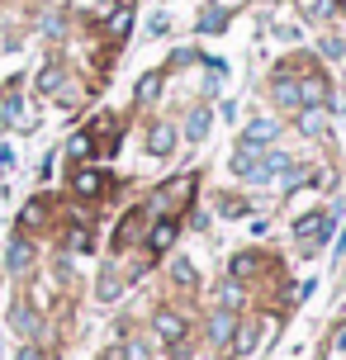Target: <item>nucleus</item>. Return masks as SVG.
<instances>
[{
    "label": "nucleus",
    "mask_w": 346,
    "mask_h": 360,
    "mask_svg": "<svg viewBox=\"0 0 346 360\" xmlns=\"http://www.w3.org/2000/svg\"><path fill=\"white\" fill-rule=\"evenodd\" d=\"M72 190L81 199H100L105 190H110V176H105V171H95V166H81V171L72 176Z\"/></svg>",
    "instance_id": "39448f33"
},
{
    "label": "nucleus",
    "mask_w": 346,
    "mask_h": 360,
    "mask_svg": "<svg viewBox=\"0 0 346 360\" xmlns=\"http://www.w3.org/2000/svg\"><path fill=\"white\" fill-rule=\"evenodd\" d=\"M328 233H332V214H309V218H299V223H294V237H299L304 247L328 242Z\"/></svg>",
    "instance_id": "7ed1b4c3"
},
{
    "label": "nucleus",
    "mask_w": 346,
    "mask_h": 360,
    "mask_svg": "<svg viewBox=\"0 0 346 360\" xmlns=\"http://www.w3.org/2000/svg\"><path fill=\"white\" fill-rule=\"evenodd\" d=\"M195 185H200L195 176H176V180H166V185H162V195H157V204H162V209H181V204H190Z\"/></svg>",
    "instance_id": "423d86ee"
},
{
    "label": "nucleus",
    "mask_w": 346,
    "mask_h": 360,
    "mask_svg": "<svg viewBox=\"0 0 346 360\" xmlns=\"http://www.w3.org/2000/svg\"><path fill=\"white\" fill-rule=\"evenodd\" d=\"M323 57H342V43L337 38H323Z\"/></svg>",
    "instance_id": "2f4dec72"
},
{
    "label": "nucleus",
    "mask_w": 346,
    "mask_h": 360,
    "mask_svg": "<svg viewBox=\"0 0 346 360\" xmlns=\"http://www.w3.org/2000/svg\"><path fill=\"white\" fill-rule=\"evenodd\" d=\"M171 147H176V128L171 124H157L152 133H147V152H152V157H166Z\"/></svg>",
    "instance_id": "f8f14e48"
},
{
    "label": "nucleus",
    "mask_w": 346,
    "mask_h": 360,
    "mask_svg": "<svg viewBox=\"0 0 346 360\" xmlns=\"http://www.w3.org/2000/svg\"><path fill=\"white\" fill-rule=\"evenodd\" d=\"M57 86H62V67H43V72H38V90H43V95H53Z\"/></svg>",
    "instance_id": "aec40b11"
},
{
    "label": "nucleus",
    "mask_w": 346,
    "mask_h": 360,
    "mask_svg": "<svg viewBox=\"0 0 346 360\" xmlns=\"http://www.w3.org/2000/svg\"><path fill=\"white\" fill-rule=\"evenodd\" d=\"M185 133H190V138L200 143L204 133H209V109H195V114H190V124H185Z\"/></svg>",
    "instance_id": "a211bd4d"
},
{
    "label": "nucleus",
    "mask_w": 346,
    "mask_h": 360,
    "mask_svg": "<svg viewBox=\"0 0 346 360\" xmlns=\"http://www.w3.org/2000/svg\"><path fill=\"white\" fill-rule=\"evenodd\" d=\"M219 299H223V308H228V313H233V308L242 304V285H233V280H228V285L219 289Z\"/></svg>",
    "instance_id": "393cba45"
},
{
    "label": "nucleus",
    "mask_w": 346,
    "mask_h": 360,
    "mask_svg": "<svg viewBox=\"0 0 346 360\" xmlns=\"http://www.w3.org/2000/svg\"><path fill=\"white\" fill-rule=\"evenodd\" d=\"M114 294H119V275L105 270V275H100V299H114Z\"/></svg>",
    "instance_id": "bb28decb"
},
{
    "label": "nucleus",
    "mask_w": 346,
    "mask_h": 360,
    "mask_svg": "<svg viewBox=\"0 0 346 360\" xmlns=\"http://www.w3.org/2000/svg\"><path fill=\"white\" fill-rule=\"evenodd\" d=\"M105 15H110V19H105V29H110L114 38L128 34V24H133V5H114V10H105Z\"/></svg>",
    "instance_id": "dca6fc26"
},
{
    "label": "nucleus",
    "mask_w": 346,
    "mask_h": 360,
    "mask_svg": "<svg viewBox=\"0 0 346 360\" xmlns=\"http://www.w3.org/2000/svg\"><path fill=\"white\" fill-rule=\"evenodd\" d=\"M157 81H162L157 72H152V76H143V81H138V100H152V95H157Z\"/></svg>",
    "instance_id": "cd10ccee"
},
{
    "label": "nucleus",
    "mask_w": 346,
    "mask_h": 360,
    "mask_svg": "<svg viewBox=\"0 0 346 360\" xmlns=\"http://www.w3.org/2000/svg\"><path fill=\"white\" fill-rule=\"evenodd\" d=\"M323 100H328V81L318 72L299 76V105H323Z\"/></svg>",
    "instance_id": "1a4fd4ad"
},
{
    "label": "nucleus",
    "mask_w": 346,
    "mask_h": 360,
    "mask_svg": "<svg viewBox=\"0 0 346 360\" xmlns=\"http://www.w3.org/2000/svg\"><path fill=\"white\" fill-rule=\"evenodd\" d=\"M43 218H48V199H29V204L19 209V228L34 233V228H43Z\"/></svg>",
    "instance_id": "4468645a"
},
{
    "label": "nucleus",
    "mask_w": 346,
    "mask_h": 360,
    "mask_svg": "<svg viewBox=\"0 0 346 360\" xmlns=\"http://www.w3.org/2000/svg\"><path fill=\"white\" fill-rule=\"evenodd\" d=\"M271 90H275V105H290V109L299 105V76H294V67H280Z\"/></svg>",
    "instance_id": "0eeeda50"
},
{
    "label": "nucleus",
    "mask_w": 346,
    "mask_h": 360,
    "mask_svg": "<svg viewBox=\"0 0 346 360\" xmlns=\"http://www.w3.org/2000/svg\"><path fill=\"white\" fill-rule=\"evenodd\" d=\"M67 247H72V252H91V228H86V223H72V228H67Z\"/></svg>",
    "instance_id": "f3484780"
},
{
    "label": "nucleus",
    "mask_w": 346,
    "mask_h": 360,
    "mask_svg": "<svg viewBox=\"0 0 346 360\" xmlns=\"http://www.w3.org/2000/svg\"><path fill=\"white\" fill-rule=\"evenodd\" d=\"M176 233H181V223H176V218H162V223L147 228V247H152V252H166V247L176 242Z\"/></svg>",
    "instance_id": "6e6552de"
},
{
    "label": "nucleus",
    "mask_w": 346,
    "mask_h": 360,
    "mask_svg": "<svg viewBox=\"0 0 346 360\" xmlns=\"http://www.w3.org/2000/svg\"><path fill=\"white\" fill-rule=\"evenodd\" d=\"M143 223H147V209L138 204V209H128L124 218H119V228H114V247L124 252V247H133L138 237H143Z\"/></svg>",
    "instance_id": "20e7f679"
},
{
    "label": "nucleus",
    "mask_w": 346,
    "mask_h": 360,
    "mask_svg": "<svg viewBox=\"0 0 346 360\" xmlns=\"http://www.w3.org/2000/svg\"><path fill=\"white\" fill-rule=\"evenodd\" d=\"M328 360H346V327H337L328 342Z\"/></svg>",
    "instance_id": "b1692460"
},
{
    "label": "nucleus",
    "mask_w": 346,
    "mask_h": 360,
    "mask_svg": "<svg viewBox=\"0 0 346 360\" xmlns=\"http://www.w3.org/2000/svg\"><path fill=\"white\" fill-rule=\"evenodd\" d=\"M171 280H176L181 289H190L195 285V266H190V261H176V266H171Z\"/></svg>",
    "instance_id": "412c9836"
},
{
    "label": "nucleus",
    "mask_w": 346,
    "mask_h": 360,
    "mask_svg": "<svg viewBox=\"0 0 346 360\" xmlns=\"http://www.w3.org/2000/svg\"><path fill=\"white\" fill-rule=\"evenodd\" d=\"M256 337H261V327H256V323H247V327H242V332H237V351L247 356V351H252V346H256Z\"/></svg>",
    "instance_id": "5701e85b"
},
{
    "label": "nucleus",
    "mask_w": 346,
    "mask_h": 360,
    "mask_svg": "<svg viewBox=\"0 0 346 360\" xmlns=\"http://www.w3.org/2000/svg\"><path fill=\"white\" fill-rule=\"evenodd\" d=\"M15 360H43V356H38V346H24V351H19Z\"/></svg>",
    "instance_id": "473e14b6"
},
{
    "label": "nucleus",
    "mask_w": 346,
    "mask_h": 360,
    "mask_svg": "<svg viewBox=\"0 0 346 360\" xmlns=\"http://www.w3.org/2000/svg\"><path fill=\"white\" fill-rule=\"evenodd\" d=\"M5 266L15 270V275H19V270H29V266H34V242H29V237H15L10 252H5Z\"/></svg>",
    "instance_id": "9d476101"
},
{
    "label": "nucleus",
    "mask_w": 346,
    "mask_h": 360,
    "mask_svg": "<svg viewBox=\"0 0 346 360\" xmlns=\"http://www.w3.org/2000/svg\"><path fill=\"white\" fill-rule=\"evenodd\" d=\"M86 138H91V152H95V157H110L114 147H119V119H114V114H100Z\"/></svg>",
    "instance_id": "f257e3e1"
},
{
    "label": "nucleus",
    "mask_w": 346,
    "mask_h": 360,
    "mask_svg": "<svg viewBox=\"0 0 346 360\" xmlns=\"http://www.w3.org/2000/svg\"><path fill=\"white\" fill-rule=\"evenodd\" d=\"M299 128H304V133H323V114H318V109H304Z\"/></svg>",
    "instance_id": "a878e982"
},
{
    "label": "nucleus",
    "mask_w": 346,
    "mask_h": 360,
    "mask_svg": "<svg viewBox=\"0 0 346 360\" xmlns=\"http://www.w3.org/2000/svg\"><path fill=\"white\" fill-rule=\"evenodd\" d=\"M342 15H346V0H342Z\"/></svg>",
    "instance_id": "72a5a7b5"
},
{
    "label": "nucleus",
    "mask_w": 346,
    "mask_h": 360,
    "mask_svg": "<svg viewBox=\"0 0 346 360\" xmlns=\"http://www.w3.org/2000/svg\"><path fill=\"white\" fill-rule=\"evenodd\" d=\"M275 133H280V128H275V119H252V124H247V133H242V143L266 147V143L275 138Z\"/></svg>",
    "instance_id": "ddd939ff"
},
{
    "label": "nucleus",
    "mask_w": 346,
    "mask_h": 360,
    "mask_svg": "<svg viewBox=\"0 0 346 360\" xmlns=\"http://www.w3.org/2000/svg\"><path fill=\"white\" fill-rule=\"evenodd\" d=\"M152 327H157V337H162L166 346H171V351H176V356H181L185 351V332H190V327H185V318L181 313H157V318H152Z\"/></svg>",
    "instance_id": "f03ea898"
},
{
    "label": "nucleus",
    "mask_w": 346,
    "mask_h": 360,
    "mask_svg": "<svg viewBox=\"0 0 346 360\" xmlns=\"http://www.w3.org/2000/svg\"><path fill=\"white\" fill-rule=\"evenodd\" d=\"M223 214H228V218H242V214H247V199H223Z\"/></svg>",
    "instance_id": "c756f323"
},
{
    "label": "nucleus",
    "mask_w": 346,
    "mask_h": 360,
    "mask_svg": "<svg viewBox=\"0 0 346 360\" xmlns=\"http://www.w3.org/2000/svg\"><path fill=\"white\" fill-rule=\"evenodd\" d=\"M15 327H19V332H34V313H29V308H15Z\"/></svg>",
    "instance_id": "c85d7f7f"
},
{
    "label": "nucleus",
    "mask_w": 346,
    "mask_h": 360,
    "mask_svg": "<svg viewBox=\"0 0 346 360\" xmlns=\"http://www.w3.org/2000/svg\"><path fill=\"white\" fill-rule=\"evenodd\" d=\"M72 157H95V152H91V138H86V133H81V138H72Z\"/></svg>",
    "instance_id": "7c9ffc66"
},
{
    "label": "nucleus",
    "mask_w": 346,
    "mask_h": 360,
    "mask_svg": "<svg viewBox=\"0 0 346 360\" xmlns=\"http://www.w3.org/2000/svg\"><path fill=\"white\" fill-rule=\"evenodd\" d=\"M200 29H204V34H223V29H228V15H223V10H204Z\"/></svg>",
    "instance_id": "6ab92c4d"
},
{
    "label": "nucleus",
    "mask_w": 346,
    "mask_h": 360,
    "mask_svg": "<svg viewBox=\"0 0 346 360\" xmlns=\"http://www.w3.org/2000/svg\"><path fill=\"white\" fill-rule=\"evenodd\" d=\"M209 337H214V342H219V346H228V342H233V337H237V318H233V313H228V308L209 318Z\"/></svg>",
    "instance_id": "9b49d317"
},
{
    "label": "nucleus",
    "mask_w": 346,
    "mask_h": 360,
    "mask_svg": "<svg viewBox=\"0 0 346 360\" xmlns=\"http://www.w3.org/2000/svg\"><path fill=\"white\" fill-rule=\"evenodd\" d=\"M124 360H157V351H152L147 342H128L124 346Z\"/></svg>",
    "instance_id": "4be33fe9"
},
{
    "label": "nucleus",
    "mask_w": 346,
    "mask_h": 360,
    "mask_svg": "<svg viewBox=\"0 0 346 360\" xmlns=\"http://www.w3.org/2000/svg\"><path fill=\"white\" fill-rule=\"evenodd\" d=\"M256 270H266V256H261V252L233 256V280H247V275H256Z\"/></svg>",
    "instance_id": "2eb2a0df"
}]
</instances>
